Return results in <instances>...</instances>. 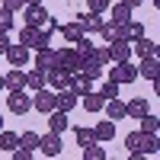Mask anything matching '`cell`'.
Masks as SVG:
<instances>
[{
    "instance_id": "1",
    "label": "cell",
    "mask_w": 160,
    "mask_h": 160,
    "mask_svg": "<svg viewBox=\"0 0 160 160\" xmlns=\"http://www.w3.org/2000/svg\"><path fill=\"white\" fill-rule=\"evenodd\" d=\"M125 148L131 151V157L138 160V157H144V154L154 157V154L160 151V141H157V135H148V131L138 128V131H131V135H125Z\"/></svg>"
},
{
    "instance_id": "2",
    "label": "cell",
    "mask_w": 160,
    "mask_h": 160,
    "mask_svg": "<svg viewBox=\"0 0 160 160\" xmlns=\"http://www.w3.org/2000/svg\"><path fill=\"white\" fill-rule=\"evenodd\" d=\"M22 19H26V26H35V29H42V26H45L51 16H48L45 3H26V7H22Z\"/></svg>"
},
{
    "instance_id": "3",
    "label": "cell",
    "mask_w": 160,
    "mask_h": 160,
    "mask_svg": "<svg viewBox=\"0 0 160 160\" xmlns=\"http://www.w3.org/2000/svg\"><path fill=\"white\" fill-rule=\"evenodd\" d=\"M32 109H38L42 115H48L51 109H58V96H55V90H48V87L35 90V96H32Z\"/></svg>"
},
{
    "instance_id": "4",
    "label": "cell",
    "mask_w": 160,
    "mask_h": 160,
    "mask_svg": "<svg viewBox=\"0 0 160 160\" xmlns=\"http://www.w3.org/2000/svg\"><path fill=\"white\" fill-rule=\"evenodd\" d=\"M7 106H10V112L26 115L32 109V96H26V90H7Z\"/></svg>"
},
{
    "instance_id": "5",
    "label": "cell",
    "mask_w": 160,
    "mask_h": 160,
    "mask_svg": "<svg viewBox=\"0 0 160 160\" xmlns=\"http://www.w3.org/2000/svg\"><path fill=\"white\" fill-rule=\"evenodd\" d=\"M109 80H115L118 87H122V83H131V80H138V68H135L131 61H118L115 68L109 71Z\"/></svg>"
},
{
    "instance_id": "6",
    "label": "cell",
    "mask_w": 160,
    "mask_h": 160,
    "mask_svg": "<svg viewBox=\"0 0 160 160\" xmlns=\"http://www.w3.org/2000/svg\"><path fill=\"white\" fill-rule=\"evenodd\" d=\"M61 148H64V144H61V135H58V131H48V135L38 138V154H45V157H58Z\"/></svg>"
},
{
    "instance_id": "7",
    "label": "cell",
    "mask_w": 160,
    "mask_h": 160,
    "mask_svg": "<svg viewBox=\"0 0 160 160\" xmlns=\"http://www.w3.org/2000/svg\"><path fill=\"white\" fill-rule=\"evenodd\" d=\"M106 48H109V61H112V64L131 61V42H128V38H115V42H109Z\"/></svg>"
},
{
    "instance_id": "8",
    "label": "cell",
    "mask_w": 160,
    "mask_h": 160,
    "mask_svg": "<svg viewBox=\"0 0 160 160\" xmlns=\"http://www.w3.org/2000/svg\"><path fill=\"white\" fill-rule=\"evenodd\" d=\"M35 68L38 71H51V68H58V51L51 48V45H45V48H38V55H35Z\"/></svg>"
},
{
    "instance_id": "9",
    "label": "cell",
    "mask_w": 160,
    "mask_h": 160,
    "mask_svg": "<svg viewBox=\"0 0 160 160\" xmlns=\"http://www.w3.org/2000/svg\"><path fill=\"white\" fill-rule=\"evenodd\" d=\"M74 19L80 22V29H83V35H90V32H99V26H102V16H99V13H90V10L77 13Z\"/></svg>"
},
{
    "instance_id": "10",
    "label": "cell",
    "mask_w": 160,
    "mask_h": 160,
    "mask_svg": "<svg viewBox=\"0 0 160 160\" xmlns=\"http://www.w3.org/2000/svg\"><path fill=\"white\" fill-rule=\"evenodd\" d=\"M3 55H7V61L13 64V68H26V64H29V48H26V45H13L10 42Z\"/></svg>"
},
{
    "instance_id": "11",
    "label": "cell",
    "mask_w": 160,
    "mask_h": 160,
    "mask_svg": "<svg viewBox=\"0 0 160 160\" xmlns=\"http://www.w3.org/2000/svg\"><path fill=\"white\" fill-rule=\"evenodd\" d=\"M68 128H71V112H61V109H51V112H48V131L64 135Z\"/></svg>"
},
{
    "instance_id": "12",
    "label": "cell",
    "mask_w": 160,
    "mask_h": 160,
    "mask_svg": "<svg viewBox=\"0 0 160 160\" xmlns=\"http://www.w3.org/2000/svg\"><path fill=\"white\" fill-rule=\"evenodd\" d=\"M58 68L71 71V74L80 68V55L74 51V45H68V48H58Z\"/></svg>"
},
{
    "instance_id": "13",
    "label": "cell",
    "mask_w": 160,
    "mask_h": 160,
    "mask_svg": "<svg viewBox=\"0 0 160 160\" xmlns=\"http://www.w3.org/2000/svg\"><path fill=\"white\" fill-rule=\"evenodd\" d=\"M157 71H160V58L157 55H151V58H141V64H138V77H144V80H157Z\"/></svg>"
},
{
    "instance_id": "14",
    "label": "cell",
    "mask_w": 160,
    "mask_h": 160,
    "mask_svg": "<svg viewBox=\"0 0 160 160\" xmlns=\"http://www.w3.org/2000/svg\"><path fill=\"white\" fill-rule=\"evenodd\" d=\"M19 45H26V48H42V29H35V26H22V29H19Z\"/></svg>"
},
{
    "instance_id": "15",
    "label": "cell",
    "mask_w": 160,
    "mask_h": 160,
    "mask_svg": "<svg viewBox=\"0 0 160 160\" xmlns=\"http://www.w3.org/2000/svg\"><path fill=\"white\" fill-rule=\"evenodd\" d=\"M77 71L87 74L90 80H99V77H102V64L93 58V55H87V58H80V68H77Z\"/></svg>"
},
{
    "instance_id": "16",
    "label": "cell",
    "mask_w": 160,
    "mask_h": 160,
    "mask_svg": "<svg viewBox=\"0 0 160 160\" xmlns=\"http://www.w3.org/2000/svg\"><path fill=\"white\" fill-rule=\"evenodd\" d=\"M131 55H138V58H151V55H157V45L151 42L148 35H141V38H135V42H131Z\"/></svg>"
},
{
    "instance_id": "17",
    "label": "cell",
    "mask_w": 160,
    "mask_h": 160,
    "mask_svg": "<svg viewBox=\"0 0 160 160\" xmlns=\"http://www.w3.org/2000/svg\"><path fill=\"white\" fill-rule=\"evenodd\" d=\"M58 32L64 35V42H68V45H74V42H80V38H83V29H80V22H77V19L58 26Z\"/></svg>"
},
{
    "instance_id": "18",
    "label": "cell",
    "mask_w": 160,
    "mask_h": 160,
    "mask_svg": "<svg viewBox=\"0 0 160 160\" xmlns=\"http://www.w3.org/2000/svg\"><path fill=\"white\" fill-rule=\"evenodd\" d=\"M55 96H58V109H61V112H71L74 106H77V93H74L71 87H61V90H55Z\"/></svg>"
},
{
    "instance_id": "19",
    "label": "cell",
    "mask_w": 160,
    "mask_h": 160,
    "mask_svg": "<svg viewBox=\"0 0 160 160\" xmlns=\"http://www.w3.org/2000/svg\"><path fill=\"white\" fill-rule=\"evenodd\" d=\"M45 80H48V87L61 90V87H68V83H71V71H64V68H51V71L45 74Z\"/></svg>"
},
{
    "instance_id": "20",
    "label": "cell",
    "mask_w": 160,
    "mask_h": 160,
    "mask_svg": "<svg viewBox=\"0 0 160 160\" xmlns=\"http://www.w3.org/2000/svg\"><path fill=\"white\" fill-rule=\"evenodd\" d=\"M68 87H71V90L77 93V96H83V93H90V90H93V80H90L87 74L74 71V74H71V83H68Z\"/></svg>"
},
{
    "instance_id": "21",
    "label": "cell",
    "mask_w": 160,
    "mask_h": 160,
    "mask_svg": "<svg viewBox=\"0 0 160 160\" xmlns=\"http://www.w3.org/2000/svg\"><path fill=\"white\" fill-rule=\"evenodd\" d=\"M3 87L7 90H26V71H19V68L7 71L3 74Z\"/></svg>"
},
{
    "instance_id": "22",
    "label": "cell",
    "mask_w": 160,
    "mask_h": 160,
    "mask_svg": "<svg viewBox=\"0 0 160 160\" xmlns=\"http://www.w3.org/2000/svg\"><path fill=\"white\" fill-rule=\"evenodd\" d=\"M99 35L106 38V45H109V42H115V38H122V22H115V19H102Z\"/></svg>"
},
{
    "instance_id": "23",
    "label": "cell",
    "mask_w": 160,
    "mask_h": 160,
    "mask_svg": "<svg viewBox=\"0 0 160 160\" xmlns=\"http://www.w3.org/2000/svg\"><path fill=\"white\" fill-rule=\"evenodd\" d=\"M144 112H151V109H148V99H144V96H135V99H128V102H125V115L141 118Z\"/></svg>"
},
{
    "instance_id": "24",
    "label": "cell",
    "mask_w": 160,
    "mask_h": 160,
    "mask_svg": "<svg viewBox=\"0 0 160 160\" xmlns=\"http://www.w3.org/2000/svg\"><path fill=\"white\" fill-rule=\"evenodd\" d=\"M102 109H106V115H109L112 122H118V118H125V102L118 99V96H112V99H106V106H102Z\"/></svg>"
},
{
    "instance_id": "25",
    "label": "cell",
    "mask_w": 160,
    "mask_h": 160,
    "mask_svg": "<svg viewBox=\"0 0 160 160\" xmlns=\"http://www.w3.org/2000/svg\"><path fill=\"white\" fill-rule=\"evenodd\" d=\"M80 102H83V109H87V112H99L102 106H106V99L99 96L96 90H90V93H83V99H80Z\"/></svg>"
},
{
    "instance_id": "26",
    "label": "cell",
    "mask_w": 160,
    "mask_h": 160,
    "mask_svg": "<svg viewBox=\"0 0 160 160\" xmlns=\"http://www.w3.org/2000/svg\"><path fill=\"white\" fill-rule=\"evenodd\" d=\"M42 87H48L45 71H38V68H35V71H29V74H26V90H32V93H35V90H42Z\"/></svg>"
},
{
    "instance_id": "27",
    "label": "cell",
    "mask_w": 160,
    "mask_h": 160,
    "mask_svg": "<svg viewBox=\"0 0 160 160\" xmlns=\"http://www.w3.org/2000/svg\"><path fill=\"white\" fill-rule=\"evenodd\" d=\"M141 35H144V26H141L138 19H128V22H122V38L135 42V38H141Z\"/></svg>"
},
{
    "instance_id": "28",
    "label": "cell",
    "mask_w": 160,
    "mask_h": 160,
    "mask_svg": "<svg viewBox=\"0 0 160 160\" xmlns=\"http://www.w3.org/2000/svg\"><path fill=\"white\" fill-rule=\"evenodd\" d=\"M93 135H96V141H112L115 138V122L109 118V122H99L96 128H93Z\"/></svg>"
},
{
    "instance_id": "29",
    "label": "cell",
    "mask_w": 160,
    "mask_h": 160,
    "mask_svg": "<svg viewBox=\"0 0 160 160\" xmlns=\"http://www.w3.org/2000/svg\"><path fill=\"white\" fill-rule=\"evenodd\" d=\"M16 144H19V135H16V131H7V128H0V151H13V148H16Z\"/></svg>"
},
{
    "instance_id": "30",
    "label": "cell",
    "mask_w": 160,
    "mask_h": 160,
    "mask_svg": "<svg viewBox=\"0 0 160 160\" xmlns=\"http://www.w3.org/2000/svg\"><path fill=\"white\" fill-rule=\"evenodd\" d=\"M109 10H112V19H115V22H128V19H131V7L122 3V0H118V3H112Z\"/></svg>"
},
{
    "instance_id": "31",
    "label": "cell",
    "mask_w": 160,
    "mask_h": 160,
    "mask_svg": "<svg viewBox=\"0 0 160 160\" xmlns=\"http://www.w3.org/2000/svg\"><path fill=\"white\" fill-rule=\"evenodd\" d=\"M38 138H42V135H35V131H22V135H19V148H26V151H38Z\"/></svg>"
},
{
    "instance_id": "32",
    "label": "cell",
    "mask_w": 160,
    "mask_h": 160,
    "mask_svg": "<svg viewBox=\"0 0 160 160\" xmlns=\"http://www.w3.org/2000/svg\"><path fill=\"white\" fill-rule=\"evenodd\" d=\"M138 122H141V131H148V135H157V125H160V118H157L154 112H144V115L138 118Z\"/></svg>"
},
{
    "instance_id": "33",
    "label": "cell",
    "mask_w": 160,
    "mask_h": 160,
    "mask_svg": "<svg viewBox=\"0 0 160 160\" xmlns=\"http://www.w3.org/2000/svg\"><path fill=\"white\" fill-rule=\"evenodd\" d=\"M102 157H106V148H99V141L83 148V160H102Z\"/></svg>"
},
{
    "instance_id": "34",
    "label": "cell",
    "mask_w": 160,
    "mask_h": 160,
    "mask_svg": "<svg viewBox=\"0 0 160 160\" xmlns=\"http://www.w3.org/2000/svg\"><path fill=\"white\" fill-rule=\"evenodd\" d=\"M74 138H77V144H80V148H87V144H93V141H96L93 128H74Z\"/></svg>"
},
{
    "instance_id": "35",
    "label": "cell",
    "mask_w": 160,
    "mask_h": 160,
    "mask_svg": "<svg viewBox=\"0 0 160 160\" xmlns=\"http://www.w3.org/2000/svg\"><path fill=\"white\" fill-rule=\"evenodd\" d=\"M13 26H16V13H10V10L0 7V29H3V32H13Z\"/></svg>"
},
{
    "instance_id": "36",
    "label": "cell",
    "mask_w": 160,
    "mask_h": 160,
    "mask_svg": "<svg viewBox=\"0 0 160 160\" xmlns=\"http://www.w3.org/2000/svg\"><path fill=\"white\" fill-rule=\"evenodd\" d=\"M93 48H96V45H93L90 42V38L83 35V38H80V42H74V51H77V55L80 58H87V55H93Z\"/></svg>"
},
{
    "instance_id": "37",
    "label": "cell",
    "mask_w": 160,
    "mask_h": 160,
    "mask_svg": "<svg viewBox=\"0 0 160 160\" xmlns=\"http://www.w3.org/2000/svg\"><path fill=\"white\" fill-rule=\"evenodd\" d=\"M96 93H99L102 99H112V96H118V83H115V80H106V83H102Z\"/></svg>"
},
{
    "instance_id": "38",
    "label": "cell",
    "mask_w": 160,
    "mask_h": 160,
    "mask_svg": "<svg viewBox=\"0 0 160 160\" xmlns=\"http://www.w3.org/2000/svg\"><path fill=\"white\" fill-rule=\"evenodd\" d=\"M112 7V0H87V10L90 13H106Z\"/></svg>"
},
{
    "instance_id": "39",
    "label": "cell",
    "mask_w": 160,
    "mask_h": 160,
    "mask_svg": "<svg viewBox=\"0 0 160 160\" xmlns=\"http://www.w3.org/2000/svg\"><path fill=\"white\" fill-rule=\"evenodd\" d=\"M93 58L106 68V64H109V48H106V45H96V48H93Z\"/></svg>"
},
{
    "instance_id": "40",
    "label": "cell",
    "mask_w": 160,
    "mask_h": 160,
    "mask_svg": "<svg viewBox=\"0 0 160 160\" xmlns=\"http://www.w3.org/2000/svg\"><path fill=\"white\" fill-rule=\"evenodd\" d=\"M0 7H3V10H10V13H19V10L26 7V0H3Z\"/></svg>"
},
{
    "instance_id": "41",
    "label": "cell",
    "mask_w": 160,
    "mask_h": 160,
    "mask_svg": "<svg viewBox=\"0 0 160 160\" xmlns=\"http://www.w3.org/2000/svg\"><path fill=\"white\" fill-rule=\"evenodd\" d=\"M7 45H10V32H3V29H0V55L7 51Z\"/></svg>"
},
{
    "instance_id": "42",
    "label": "cell",
    "mask_w": 160,
    "mask_h": 160,
    "mask_svg": "<svg viewBox=\"0 0 160 160\" xmlns=\"http://www.w3.org/2000/svg\"><path fill=\"white\" fill-rule=\"evenodd\" d=\"M122 3H128L131 10H135V7H141V3H144V0H122Z\"/></svg>"
},
{
    "instance_id": "43",
    "label": "cell",
    "mask_w": 160,
    "mask_h": 160,
    "mask_svg": "<svg viewBox=\"0 0 160 160\" xmlns=\"http://www.w3.org/2000/svg\"><path fill=\"white\" fill-rule=\"evenodd\" d=\"M3 90H7V87H3V77H0V93H3Z\"/></svg>"
},
{
    "instance_id": "44",
    "label": "cell",
    "mask_w": 160,
    "mask_h": 160,
    "mask_svg": "<svg viewBox=\"0 0 160 160\" xmlns=\"http://www.w3.org/2000/svg\"><path fill=\"white\" fill-rule=\"evenodd\" d=\"M26 3H42V0H26Z\"/></svg>"
},
{
    "instance_id": "45",
    "label": "cell",
    "mask_w": 160,
    "mask_h": 160,
    "mask_svg": "<svg viewBox=\"0 0 160 160\" xmlns=\"http://www.w3.org/2000/svg\"><path fill=\"white\" fill-rule=\"evenodd\" d=\"M0 128H3V115H0Z\"/></svg>"
}]
</instances>
